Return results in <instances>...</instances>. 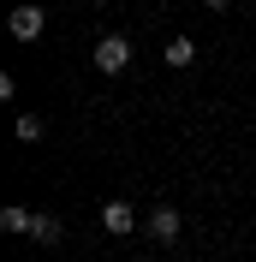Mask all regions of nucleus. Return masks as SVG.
Instances as JSON below:
<instances>
[{
    "instance_id": "nucleus-1",
    "label": "nucleus",
    "mask_w": 256,
    "mask_h": 262,
    "mask_svg": "<svg viewBox=\"0 0 256 262\" xmlns=\"http://www.w3.org/2000/svg\"><path fill=\"white\" fill-rule=\"evenodd\" d=\"M125 66H131V42H125V36H101V42H96V72L119 78Z\"/></svg>"
},
{
    "instance_id": "nucleus-2",
    "label": "nucleus",
    "mask_w": 256,
    "mask_h": 262,
    "mask_svg": "<svg viewBox=\"0 0 256 262\" xmlns=\"http://www.w3.org/2000/svg\"><path fill=\"white\" fill-rule=\"evenodd\" d=\"M6 30H12L18 42H36V36L48 30V12H42V6H12V12H6Z\"/></svg>"
},
{
    "instance_id": "nucleus-3",
    "label": "nucleus",
    "mask_w": 256,
    "mask_h": 262,
    "mask_svg": "<svg viewBox=\"0 0 256 262\" xmlns=\"http://www.w3.org/2000/svg\"><path fill=\"white\" fill-rule=\"evenodd\" d=\"M101 227H108L113 238H125V232L137 227V209H131V203H119V196H113V203H101Z\"/></svg>"
},
{
    "instance_id": "nucleus-4",
    "label": "nucleus",
    "mask_w": 256,
    "mask_h": 262,
    "mask_svg": "<svg viewBox=\"0 0 256 262\" xmlns=\"http://www.w3.org/2000/svg\"><path fill=\"white\" fill-rule=\"evenodd\" d=\"M149 232H155L161 245H173L179 238V209H149Z\"/></svg>"
},
{
    "instance_id": "nucleus-5",
    "label": "nucleus",
    "mask_w": 256,
    "mask_h": 262,
    "mask_svg": "<svg viewBox=\"0 0 256 262\" xmlns=\"http://www.w3.org/2000/svg\"><path fill=\"white\" fill-rule=\"evenodd\" d=\"M0 227H6V232H30V227H36V214L24 209V203H6V209H0Z\"/></svg>"
},
{
    "instance_id": "nucleus-6",
    "label": "nucleus",
    "mask_w": 256,
    "mask_h": 262,
    "mask_svg": "<svg viewBox=\"0 0 256 262\" xmlns=\"http://www.w3.org/2000/svg\"><path fill=\"white\" fill-rule=\"evenodd\" d=\"M60 221H54V214H36V227H30V238H36V245H60Z\"/></svg>"
},
{
    "instance_id": "nucleus-7",
    "label": "nucleus",
    "mask_w": 256,
    "mask_h": 262,
    "mask_svg": "<svg viewBox=\"0 0 256 262\" xmlns=\"http://www.w3.org/2000/svg\"><path fill=\"white\" fill-rule=\"evenodd\" d=\"M197 60V42L191 36H173V42H167V66H191Z\"/></svg>"
},
{
    "instance_id": "nucleus-8",
    "label": "nucleus",
    "mask_w": 256,
    "mask_h": 262,
    "mask_svg": "<svg viewBox=\"0 0 256 262\" xmlns=\"http://www.w3.org/2000/svg\"><path fill=\"white\" fill-rule=\"evenodd\" d=\"M42 114H18V143H42Z\"/></svg>"
},
{
    "instance_id": "nucleus-9",
    "label": "nucleus",
    "mask_w": 256,
    "mask_h": 262,
    "mask_svg": "<svg viewBox=\"0 0 256 262\" xmlns=\"http://www.w3.org/2000/svg\"><path fill=\"white\" fill-rule=\"evenodd\" d=\"M203 6H208V12H226V6H232V0H203Z\"/></svg>"
}]
</instances>
